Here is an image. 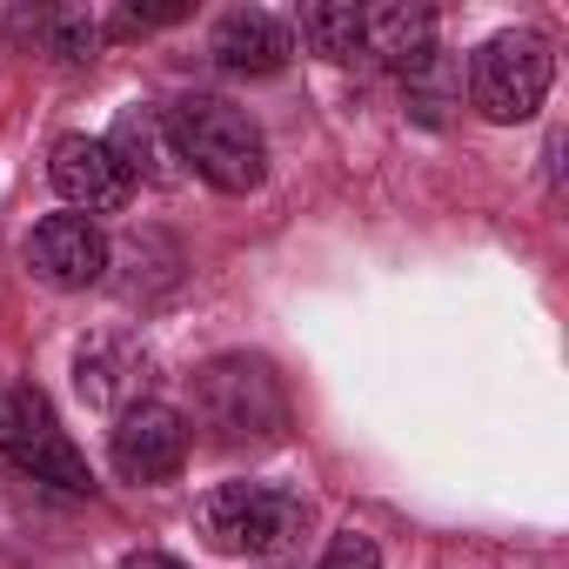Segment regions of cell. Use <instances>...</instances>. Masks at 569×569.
Listing matches in <instances>:
<instances>
[{
    "label": "cell",
    "mask_w": 569,
    "mask_h": 569,
    "mask_svg": "<svg viewBox=\"0 0 569 569\" xmlns=\"http://www.w3.org/2000/svg\"><path fill=\"white\" fill-rule=\"evenodd\" d=\"M296 28H302L309 54H322V61H356V48H362V8L356 0H309Z\"/></svg>",
    "instance_id": "4fadbf2b"
},
{
    "label": "cell",
    "mask_w": 569,
    "mask_h": 569,
    "mask_svg": "<svg viewBox=\"0 0 569 569\" xmlns=\"http://www.w3.org/2000/svg\"><path fill=\"white\" fill-rule=\"evenodd\" d=\"M208 54L228 74H281V68H289V54H296V34L281 28L274 14H261V8H234V14L214 21Z\"/></svg>",
    "instance_id": "9c48e42d"
},
{
    "label": "cell",
    "mask_w": 569,
    "mask_h": 569,
    "mask_svg": "<svg viewBox=\"0 0 569 569\" xmlns=\"http://www.w3.org/2000/svg\"><path fill=\"white\" fill-rule=\"evenodd\" d=\"M161 121H168L174 154H181L208 188H221V194H254V188H261V174H268V141H261V128H254L234 101H221V94H188V101H174Z\"/></svg>",
    "instance_id": "7a4b0ae2"
},
{
    "label": "cell",
    "mask_w": 569,
    "mask_h": 569,
    "mask_svg": "<svg viewBox=\"0 0 569 569\" xmlns=\"http://www.w3.org/2000/svg\"><path fill=\"white\" fill-rule=\"evenodd\" d=\"M194 422L214 449H261L289 429V389L261 356H214L194 369Z\"/></svg>",
    "instance_id": "6da1fadb"
},
{
    "label": "cell",
    "mask_w": 569,
    "mask_h": 569,
    "mask_svg": "<svg viewBox=\"0 0 569 569\" xmlns=\"http://www.w3.org/2000/svg\"><path fill=\"white\" fill-rule=\"evenodd\" d=\"M362 48L382 54L396 74H409L436 48V14L422 0H389V8H362Z\"/></svg>",
    "instance_id": "8fae6325"
},
{
    "label": "cell",
    "mask_w": 569,
    "mask_h": 569,
    "mask_svg": "<svg viewBox=\"0 0 569 569\" xmlns=\"http://www.w3.org/2000/svg\"><path fill=\"white\" fill-rule=\"evenodd\" d=\"M108 456L128 482H168L188 462V416L168 409V402H128L121 422H114Z\"/></svg>",
    "instance_id": "52a82bcc"
},
{
    "label": "cell",
    "mask_w": 569,
    "mask_h": 569,
    "mask_svg": "<svg viewBox=\"0 0 569 569\" xmlns=\"http://www.w3.org/2000/svg\"><path fill=\"white\" fill-rule=\"evenodd\" d=\"M549 81H556V54L536 28H502L476 48V68H469V94L489 121L516 128L529 121L542 101H549Z\"/></svg>",
    "instance_id": "3957f363"
},
{
    "label": "cell",
    "mask_w": 569,
    "mask_h": 569,
    "mask_svg": "<svg viewBox=\"0 0 569 569\" xmlns=\"http://www.w3.org/2000/svg\"><path fill=\"white\" fill-rule=\"evenodd\" d=\"M108 154L128 168V181H148V188H174L181 181V154H174V141H168V121H161V108H121V121H114V134H108Z\"/></svg>",
    "instance_id": "30bf717a"
},
{
    "label": "cell",
    "mask_w": 569,
    "mask_h": 569,
    "mask_svg": "<svg viewBox=\"0 0 569 569\" xmlns=\"http://www.w3.org/2000/svg\"><path fill=\"white\" fill-rule=\"evenodd\" d=\"M48 181H54V194L74 208V214H121L128 201H134V181H128V168L108 154V141H94V134H61L54 148H48Z\"/></svg>",
    "instance_id": "8992f818"
},
{
    "label": "cell",
    "mask_w": 569,
    "mask_h": 569,
    "mask_svg": "<svg viewBox=\"0 0 569 569\" xmlns=\"http://www.w3.org/2000/svg\"><path fill=\"white\" fill-rule=\"evenodd\" d=\"M21 28H34L41 48H48L61 68H88V61L101 54V21H94L88 8H48V14H34V21H21Z\"/></svg>",
    "instance_id": "5bb4252c"
},
{
    "label": "cell",
    "mask_w": 569,
    "mask_h": 569,
    "mask_svg": "<svg viewBox=\"0 0 569 569\" xmlns=\"http://www.w3.org/2000/svg\"><path fill=\"white\" fill-rule=\"evenodd\" d=\"M108 261H114V248L88 214H48L28 234V268L48 281V289H94L108 274Z\"/></svg>",
    "instance_id": "ba28073f"
},
{
    "label": "cell",
    "mask_w": 569,
    "mask_h": 569,
    "mask_svg": "<svg viewBox=\"0 0 569 569\" xmlns=\"http://www.w3.org/2000/svg\"><path fill=\"white\" fill-rule=\"evenodd\" d=\"M402 108H409V121H422V128H449V114L462 108V68H456V54L429 48V54L402 74Z\"/></svg>",
    "instance_id": "7c38bea8"
},
{
    "label": "cell",
    "mask_w": 569,
    "mask_h": 569,
    "mask_svg": "<svg viewBox=\"0 0 569 569\" xmlns=\"http://www.w3.org/2000/svg\"><path fill=\"white\" fill-rule=\"evenodd\" d=\"M194 529L221 556H274L302 529V502L268 482H221L194 502Z\"/></svg>",
    "instance_id": "277c9868"
},
{
    "label": "cell",
    "mask_w": 569,
    "mask_h": 569,
    "mask_svg": "<svg viewBox=\"0 0 569 569\" xmlns=\"http://www.w3.org/2000/svg\"><path fill=\"white\" fill-rule=\"evenodd\" d=\"M0 456H8L21 476L54 482L68 496H88L94 489L88 456L68 442V429L54 422V409H48L41 389H8V396H0Z\"/></svg>",
    "instance_id": "5b68a950"
},
{
    "label": "cell",
    "mask_w": 569,
    "mask_h": 569,
    "mask_svg": "<svg viewBox=\"0 0 569 569\" xmlns=\"http://www.w3.org/2000/svg\"><path fill=\"white\" fill-rule=\"evenodd\" d=\"M316 569H382V556H376V542H369V536H356V529H349V536H336V542H329V556H322Z\"/></svg>",
    "instance_id": "9a60e30c"
},
{
    "label": "cell",
    "mask_w": 569,
    "mask_h": 569,
    "mask_svg": "<svg viewBox=\"0 0 569 569\" xmlns=\"http://www.w3.org/2000/svg\"><path fill=\"white\" fill-rule=\"evenodd\" d=\"M174 21H188L181 0H168V8H121L114 14V34H154V28H174Z\"/></svg>",
    "instance_id": "2e32d148"
},
{
    "label": "cell",
    "mask_w": 569,
    "mask_h": 569,
    "mask_svg": "<svg viewBox=\"0 0 569 569\" xmlns=\"http://www.w3.org/2000/svg\"><path fill=\"white\" fill-rule=\"evenodd\" d=\"M121 569H188V562H174L161 549H134V556H121Z\"/></svg>",
    "instance_id": "e0dca14e"
}]
</instances>
